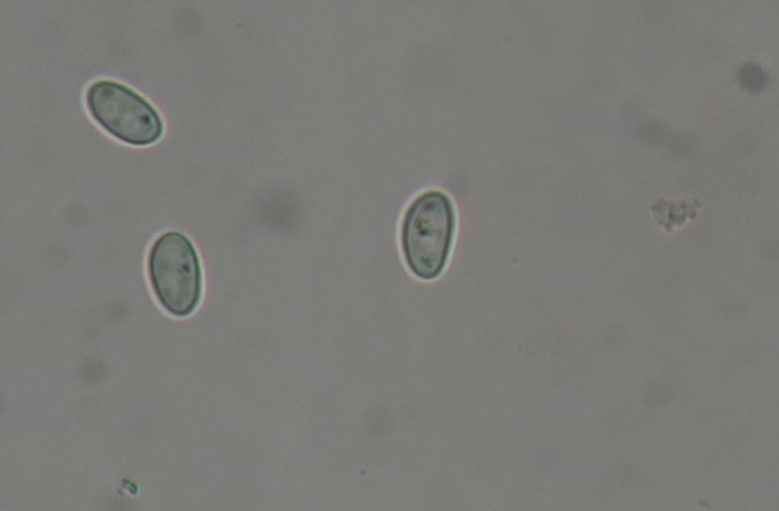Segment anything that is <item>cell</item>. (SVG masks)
Returning <instances> with one entry per match:
<instances>
[{
  "label": "cell",
  "mask_w": 779,
  "mask_h": 511,
  "mask_svg": "<svg viewBox=\"0 0 779 511\" xmlns=\"http://www.w3.org/2000/svg\"><path fill=\"white\" fill-rule=\"evenodd\" d=\"M455 233V208L440 190H426L407 208L402 250L418 279L432 280L445 268Z\"/></svg>",
  "instance_id": "cell-1"
},
{
  "label": "cell",
  "mask_w": 779,
  "mask_h": 511,
  "mask_svg": "<svg viewBox=\"0 0 779 511\" xmlns=\"http://www.w3.org/2000/svg\"><path fill=\"white\" fill-rule=\"evenodd\" d=\"M148 271L156 297L167 312L188 316L195 311L203 288L194 244L179 231H167L149 251Z\"/></svg>",
  "instance_id": "cell-2"
},
{
  "label": "cell",
  "mask_w": 779,
  "mask_h": 511,
  "mask_svg": "<svg viewBox=\"0 0 779 511\" xmlns=\"http://www.w3.org/2000/svg\"><path fill=\"white\" fill-rule=\"evenodd\" d=\"M93 119L133 146L153 145L162 137L163 122L156 108L133 89L116 81H96L86 95Z\"/></svg>",
  "instance_id": "cell-3"
}]
</instances>
